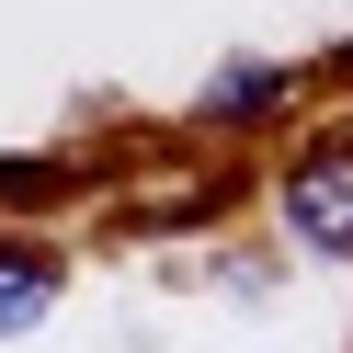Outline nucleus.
Returning a JSON list of instances; mask_svg holds the SVG:
<instances>
[{"instance_id": "nucleus-5", "label": "nucleus", "mask_w": 353, "mask_h": 353, "mask_svg": "<svg viewBox=\"0 0 353 353\" xmlns=\"http://www.w3.org/2000/svg\"><path fill=\"white\" fill-rule=\"evenodd\" d=\"M12 194H23V205L57 194V160H0V205H12Z\"/></svg>"}, {"instance_id": "nucleus-6", "label": "nucleus", "mask_w": 353, "mask_h": 353, "mask_svg": "<svg viewBox=\"0 0 353 353\" xmlns=\"http://www.w3.org/2000/svg\"><path fill=\"white\" fill-rule=\"evenodd\" d=\"M330 80H342V92H353V34H342V46H330Z\"/></svg>"}, {"instance_id": "nucleus-4", "label": "nucleus", "mask_w": 353, "mask_h": 353, "mask_svg": "<svg viewBox=\"0 0 353 353\" xmlns=\"http://www.w3.org/2000/svg\"><path fill=\"white\" fill-rule=\"evenodd\" d=\"M194 216H216V171H160L114 194V228H194Z\"/></svg>"}, {"instance_id": "nucleus-3", "label": "nucleus", "mask_w": 353, "mask_h": 353, "mask_svg": "<svg viewBox=\"0 0 353 353\" xmlns=\"http://www.w3.org/2000/svg\"><path fill=\"white\" fill-rule=\"evenodd\" d=\"M57 285H69V262H57L46 239H0V342H23L57 307Z\"/></svg>"}, {"instance_id": "nucleus-1", "label": "nucleus", "mask_w": 353, "mask_h": 353, "mask_svg": "<svg viewBox=\"0 0 353 353\" xmlns=\"http://www.w3.org/2000/svg\"><path fill=\"white\" fill-rule=\"evenodd\" d=\"M274 216L296 228V251L353 262V137H307L296 160L274 171Z\"/></svg>"}, {"instance_id": "nucleus-2", "label": "nucleus", "mask_w": 353, "mask_h": 353, "mask_svg": "<svg viewBox=\"0 0 353 353\" xmlns=\"http://www.w3.org/2000/svg\"><path fill=\"white\" fill-rule=\"evenodd\" d=\"M285 103H296V69L285 57H228L205 80V125H274Z\"/></svg>"}]
</instances>
